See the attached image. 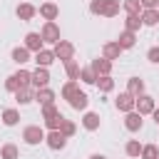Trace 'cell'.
<instances>
[{
    "label": "cell",
    "mask_w": 159,
    "mask_h": 159,
    "mask_svg": "<svg viewBox=\"0 0 159 159\" xmlns=\"http://www.w3.org/2000/svg\"><path fill=\"white\" fill-rule=\"evenodd\" d=\"M52 52H55V57L65 65V62H70V60H75V45L72 42H67V40H60L55 47H52Z\"/></svg>",
    "instance_id": "1"
},
{
    "label": "cell",
    "mask_w": 159,
    "mask_h": 159,
    "mask_svg": "<svg viewBox=\"0 0 159 159\" xmlns=\"http://www.w3.org/2000/svg\"><path fill=\"white\" fill-rule=\"evenodd\" d=\"M45 137H47V132H45L40 124H30V127L22 129V139H25V144H40V142H45Z\"/></svg>",
    "instance_id": "2"
},
{
    "label": "cell",
    "mask_w": 159,
    "mask_h": 159,
    "mask_svg": "<svg viewBox=\"0 0 159 159\" xmlns=\"http://www.w3.org/2000/svg\"><path fill=\"white\" fill-rule=\"evenodd\" d=\"M40 35H42L45 42H50V45L55 47V45L60 42V27H57V22H45L42 30H40Z\"/></svg>",
    "instance_id": "3"
},
{
    "label": "cell",
    "mask_w": 159,
    "mask_h": 159,
    "mask_svg": "<svg viewBox=\"0 0 159 159\" xmlns=\"http://www.w3.org/2000/svg\"><path fill=\"white\" fill-rule=\"evenodd\" d=\"M134 104H137V97L134 94H129V92H122L117 99H114V107L119 109V112H134Z\"/></svg>",
    "instance_id": "4"
},
{
    "label": "cell",
    "mask_w": 159,
    "mask_h": 159,
    "mask_svg": "<svg viewBox=\"0 0 159 159\" xmlns=\"http://www.w3.org/2000/svg\"><path fill=\"white\" fill-rule=\"evenodd\" d=\"M134 109H137V112L144 117V114H152V112L157 109V102H154V97H149V94H139V97H137Z\"/></svg>",
    "instance_id": "5"
},
{
    "label": "cell",
    "mask_w": 159,
    "mask_h": 159,
    "mask_svg": "<svg viewBox=\"0 0 159 159\" xmlns=\"http://www.w3.org/2000/svg\"><path fill=\"white\" fill-rule=\"evenodd\" d=\"M45 142H47V147H50V149H55V152H57V149H65V147H67V137H65V134H62L60 129H57V132H47Z\"/></svg>",
    "instance_id": "6"
},
{
    "label": "cell",
    "mask_w": 159,
    "mask_h": 159,
    "mask_svg": "<svg viewBox=\"0 0 159 159\" xmlns=\"http://www.w3.org/2000/svg\"><path fill=\"white\" fill-rule=\"evenodd\" d=\"M25 47H27L30 52H40V50H45V40H42V35H40V32H27V35H25Z\"/></svg>",
    "instance_id": "7"
},
{
    "label": "cell",
    "mask_w": 159,
    "mask_h": 159,
    "mask_svg": "<svg viewBox=\"0 0 159 159\" xmlns=\"http://www.w3.org/2000/svg\"><path fill=\"white\" fill-rule=\"evenodd\" d=\"M50 84V72H47V67H37L35 72H32V89H42V87H47Z\"/></svg>",
    "instance_id": "8"
},
{
    "label": "cell",
    "mask_w": 159,
    "mask_h": 159,
    "mask_svg": "<svg viewBox=\"0 0 159 159\" xmlns=\"http://www.w3.org/2000/svg\"><path fill=\"white\" fill-rule=\"evenodd\" d=\"M142 124H144V119H142V114H139L137 109L124 114V127H127L129 132H139V129H142Z\"/></svg>",
    "instance_id": "9"
},
{
    "label": "cell",
    "mask_w": 159,
    "mask_h": 159,
    "mask_svg": "<svg viewBox=\"0 0 159 159\" xmlns=\"http://www.w3.org/2000/svg\"><path fill=\"white\" fill-rule=\"evenodd\" d=\"M89 67L97 72V77H104V75L112 72V60H107V57H97V60H92Z\"/></svg>",
    "instance_id": "10"
},
{
    "label": "cell",
    "mask_w": 159,
    "mask_h": 159,
    "mask_svg": "<svg viewBox=\"0 0 159 159\" xmlns=\"http://www.w3.org/2000/svg\"><path fill=\"white\" fill-rule=\"evenodd\" d=\"M35 102L40 107H47V104H55V92L50 87H42V89H35Z\"/></svg>",
    "instance_id": "11"
},
{
    "label": "cell",
    "mask_w": 159,
    "mask_h": 159,
    "mask_svg": "<svg viewBox=\"0 0 159 159\" xmlns=\"http://www.w3.org/2000/svg\"><path fill=\"white\" fill-rule=\"evenodd\" d=\"M15 12H17V17H20L22 22H27V20H32V17L37 15V7H35V5H30V2H20Z\"/></svg>",
    "instance_id": "12"
},
{
    "label": "cell",
    "mask_w": 159,
    "mask_h": 159,
    "mask_svg": "<svg viewBox=\"0 0 159 159\" xmlns=\"http://www.w3.org/2000/svg\"><path fill=\"white\" fill-rule=\"evenodd\" d=\"M40 15H42L47 22H55L57 15H60V7H57L55 2H42V5H40Z\"/></svg>",
    "instance_id": "13"
},
{
    "label": "cell",
    "mask_w": 159,
    "mask_h": 159,
    "mask_svg": "<svg viewBox=\"0 0 159 159\" xmlns=\"http://www.w3.org/2000/svg\"><path fill=\"white\" fill-rule=\"evenodd\" d=\"M57 57H55V52L52 50H40V52H35V62H37V67H50L52 62H55Z\"/></svg>",
    "instance_id": "14"
},
{
    "label": "cell",
    "mask_w": 159,
    "mask_h": 159,
    "mask_svg": "<svg viewBox=\"0 0 159 159\" xmlns=\"http://www.w3.org/2000/svg\"><path fill=\"white\" fill-rule=\"evenodd\" d=\"M80 92V80H67L65 84H62V89H60V94H62V99H72L75 94Z\"/></svg>",
    "instance_id": "15"
},
{
    "label": "cell",
    "mask_w": 159,
    "mask_h": 159,
    "mask_svg": "<svg viewBox=\"0 0 159 159\" xmlns=\"http://www.w3.org/2000/svg\"><path fill=\"white\" fill-rule=\"evenodd\" d=\"M0 119H2V124H5V127H15V124L20 122V112H17L15 107H7V109H2Z\"/></svg>",
    "instance_id": "16"
},
{
    "label": "cell",
    "mask_w": 159,
    "mask_h": 159,
    "mask_svg": "<svg viewBox=\"0 0 159 159\" xmlns=\"http://www.w3.org/2000/svg\"><path fill=\"white\" fill-rule=\"evenodd\" d=\"M134 42H137V32H129V30L119 32V37H117V45H119L122 50H129V47H134Z\"/></svg>",
    "instance_id": "17"
},
{
    "label": "cell",
    "mask_w": 159,
    "mask_h": 159,
    "mask_svg": "<svg viewBox=\"0 0 159 159\" xmlns=\"http://www.w3.org/2000/svg\"><path fill=\"white\" fill-rule=\"evenodd\" d=\"M87 104H89V97H87L82 89L70 99V107H72V109H77V112H84V109H87Z\"/></svg>",
    "instance_id": "18"
},
{
    "label": "cell",
    "mask_w": 159,
    "mask_h": 159,
    "mask_svg": "<svg viewBox=\"0 0 159 159\" xmlns=\"http://www.w3.org/2000/svg\"><path fill=\"white\" fill-rule=\"evenodd\" d=\"M82 127H84L87 132L99 129V114H97V112H84V117H82Z\"/></svg>",
    "instance_id": "19"
},
{
    "label": "cell",
    "mask_w": 159,
    "mask_h": 159,
    "mask_svg": "<svg viewBox=\"0 0 159 159\" xmlns=\"http://www.w3.org/2000/svg\"><path fill=\"white\" fill-rule=\"evenodd\" d=\"M119 55H122V47L117 45V40L114 42H107L102 47V57H107V60H119Z\"/></svg>",
    "instance_id": "20"
},
{
    "label": "cell",
    "mask_w": 159,
    "mask_h": 159,
    "mask_svg": "<svg viewBox=\"0 0 159 159\" xmlns=\"http://www.w3.org/2000/svg\"><path fill=\"white\" fill-rule=\"evenodd\" d=\"M30 55H32V52H30L25 45H22V47H15V50H12V62L22 67L25 62H30Z\"/></svg>",
    "instance_id": "21"
},
{
    "label": "cell",
    "mask_w": 159,
    "mask_h": 159,
    "mask_svg": "<svg viewBox=\"0 0 159 159\" xmlns=\"http://www.w3.org/2000/svg\"><path fill=\"white\" fill-rule=\"evenodd\" d=\"M12 77H15V82H17L20 89H22V87H32V72H27V70H22V67H20Z\"/></svg>",
    "instance_id": "22"
},
{
    "label": "cell",
    "mask_w": 159,
    "mask_h": 159,
    "mask_svg": "<svg viewBox=\"0 0 159 159\" xmlns=\"http://www.w3.org/2000/svg\"><path fill=\"white\" fill-rule=\"evenodd\" d=\"M15 99H17V104L35 102V89H32V87H22V89H17V92H15Z\"/></svg>",
    "instance_id": "23"
},
{
    "label": "cell",
    "mask_w": 159,
    "mask_h": 159,
    "mask_svg": "<svg viewBox=\"0 0 159 159\" xmlns=\"http://www.w3.org/2000/svg\"><path fill=\"white\" fill-rule=\"evenodd\" d=\"M122 10L127 15H142V0H122Z\"/></svg>",
    "instance_id": "24"
},
{
    "label": "cell",
    "mask_w": 159,
    "mask_h": 159,
    "mask_svg": "<svg viewBox=\"0 0 159 159\" xmlns=\"http://www.w3.org/2000/svg\"><path fill=\"white\" fill-rule=\"evenodd\" d=\"M0 159H20V149L12 142H7V144L0 147Z\"/></svg>",
    "instance_id": "25"
},
{
    "label": "cell",
    "mask_w": 159,
    "mask_h": 159,
    "mask_svg": "<svg viewBox=\"0 0 159 159\" xmlns=\"http://www.w3.org/2000/svg\"><path fill=\"white\" fill-rule=\"evenodd\" d=\"M127 92H129V94H134V97L144 94V80H139V77H132V80L127 82Z\"/></svg>",
    "instance_id": "26"
},
{
    "label": "cell",
    "mask_w": 159,
    "mask_h": 159,
    "mask_svg": "<svg viewBox=\"0 0 159 159\" xmlns=\"http://www.w3.org/2000/svg\"><path fill=\"white\" fill-rule=\"evenodd\" d=\"M119 10H122V0H107L102 17H114V15H119Z\"/></svg>",
    "instance_id": "27"
},
{
    "label": "cell",
    "mask_w": 159,
    "mask_h": 159,
    "mask_svg": "<svg viewBox=\"0 0 159 159\" xmlns=\"http://www.w3.org/2000/svg\"><path fill=\"white\" fill-rule=\"evenodd\" d=\"M142 25H144L142 15H127V20H124V30H129V32H137Z\"/></svg>",
    "instance_id": "28"
},
{
    "label": "cell",
    "mask_w": 159,
    "mask_h": 159,
    "mask_svg": "<svg viewBox=\"0 0 159 159\" xmlns=\"http://www.w3.org/2000/svg\"><path fill=\"white\" fill-rule=\"evenodd\" d=\"M142 149H144V144H139V139H129L124 147L127 157H142Z\"/></svg>",
    "instance_id": "29"
},
{
    "label": "cell",
    "mask_w": 159,
    "mask_h": 159,
    "mask_svg": "<svg viewBox=\"0 0 159 159\" xmlns=\"http://www.w3.org/2000/svg\"><path fill=\"white\" fill-rule=\"evenodd\" d=\"M80 65H77V60H70V62H65V72H67V80H80Z\"/></svg>",
    "instance_id": "30"
},
{
    "label": "cell",
    "mask_w": 159,
    "mask_h": 159,
    "mask_svg": "<svg viewBox=\"0 0 159 159\" xmlns=\"http://www.w3.org/2000/svg\"><path fill=\"white\" fill-rule=\"evenodd\" d=\"M80 80H82L84 84H97V72H94L92 67H82V70H80Z\"/></svg>",
    "instance_id": "31"
},
{
    "label": "cell",
    "mask_w": 159,
    "mask_h": 159,
    "mask_svg": "<svg viewBox=\"0 0 159 159\" xmlns=\"http://www.w3.org/2000/svg\"><path fill=\"white\" fill-rule=\"evenodd\" d=\"M142 22L149 25V27L157 25V22H159V7H157V10H142Z\"/></svg>",
    "instance_id": "32"
},
{
    "label": "cell",
    "mask_w": 159,
    "mask_h": 159,
    "mask_svg": "<svg viewBox=\"0 0 159 159\" xmlns=\"http://www.w3.org/2000/svg\"><path fill=\"white\" fill-rule=\"evenodd\" d=\"M97 87H99V92H112V89H114V80H112L109 75L97 77Z\"/></svg>",
    "instance_id": "33"
},
{
    "label": "cell",
    "mask_w": 159,
    "mask_h": 159,
    "mask_svg": "<svg viewBox=\"0 0 159 159\" xmlns=\"http://www.w3.org/2000/svg\"><path fill=\"white\" fill-rule=\"evenodd\" d=\"M62 124H65V117H62V114H57V117H52V119H45L47 132H57V129H62Z\"/></svg>",
    "instance_id": "34"
},
{
    "label": "cell",
    "mask_w": 159,
    "mask_h": 159,
    "mask_svg": "<svg viewBox=\"0 0 159 159\" xmlns=\"http://www.w3.org/2000/svg\"><path fill=\"white\" fill-rule=\"evenodd\" d=\"M142 159H159V147H157V144H144Z\"/></svg>",
    "instance_id": "35"
},
{
    "label": "cell",
    "mask_w": 159,
    "mask_h": 159,
    "mask_svg": "<svg viewBox=\"0 0 159 159\" xmlns=\"http://www.w3.org/2000/svg\"><path fill=\"white\" fill-rule=\"evenodd\" d=\"M60 132H62V134L70 139V137H75V132H77V124H75L72 119H65V124H62V129H60Z\"/></svg>",
    "instance_id": "36"
},
{
    "label": "cell",
    "mask_w": 159,
    "mask_h": 159,
    "mask_svg": "<svg viewBox=\"0 0 159 159\" xmlns=\"http://www.w3.org/2000/svg\"><path fill=\"white\" fill-rule=\"evenodd\" d=\"M57 114H60L57 104H47V107H42V119H52V117H57Z\"/></svg>",
    "instance_id": "37"
},
{
    "label": "cell",
    "mask_w": 159,
    "mask_h": 159,
    "mask_svg": "<svg viewBox=\"0 0 159 159\" xmlns=\"http://www.w3.org/2000/svg\"><path fill=\"white\" fill-rule=\"evenodd\" d=\"M104 2H107V0H92V2H89V12H92V15H102V12H104Z\"/></svg>",
    "instance_id": "38"
},
{
    "label": "cell",
    "mask_w": 159,
    "mask_h": 159,
    "mask_svg": "<svg viewBox=\"0 0 159 159\" xmlns=\"http://www.w3.org/2000/svg\"><path fill=\"white\" fill-rule=\"evenodd\" d=\"M147 60H149V62H154V65H159V45L149 47V52H147Z\"/></svg>",
    "instance_id": "39"
},
{
    "label": "cell",
    "mask_w": 159,
    "mask_h": 159,
    "mask_svg": "<svg viewBox=\"0 0 159 159\" xmlns=\"http://www.w3.org/2000/svg\"><path fill=\"white\" fill-rule=\"evenodd\" d=\"M5 89H7V92H12V94H15V92H17V89H20V87H17V82H15V77H12V75H10V77H7V80H5Z\"/></svg>",
    "instance_id": "40"
},
{
    "label": "cell",
    "mask_w": 159,
    "mask_h": 159,
    "mask_svg": "<svg viewBox=\"0 0 159 159\" xmlns=\"http://www.w3.org/2000/svg\"><path fill=\"white\" fill-rule=\"evenodd\" d=\"M152 117H154V122H157V124H159V107H157V109H154V112H152Z\"/></svg>",
    "instance_id": "41"
},
{
    "label": "cell",
    "mask_w": 159,
    "mask_h": 159,
    "mask_svg": "<svg viewBox=\"0 0 159 159\" xmlns=\"http://www.w3.org/2000/svg\"><path fill=\"white\" fill-rule=\"evenodd\" d=\"M89 159H107V157H104V154H92Z\"/></svg>",
    "instance_id": "42"
}]
</instances>
